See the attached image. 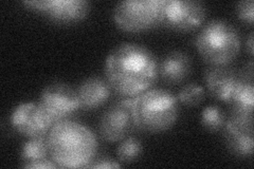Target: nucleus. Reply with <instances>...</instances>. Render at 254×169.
<instances>
[{"mask_svg": "<svg viewBox=\"0 0 254 169\" xmlns=\"http://www.w3.org/2000/svg\"><path fill=\"white\" fill-rule=\"evenodd\" d=\"M241 76L228 66H209L204 71V84L209 92L218 101L228 103Z\"/></svg>", "mask_w": 254, "mask_h": 169, "instance_id": "obj_12", "label": "nucleus"}, {"mask_svg": "<svg viewBox=\"0 0 254 169\" xmlns=\"http://www.w3.org/2000/svg\"><path fill=\"white\" fill-rule=\"evenodd\" d=\"M122 165L117 162L115 160H111L107 157H102V158H97L95 157L92 162L88 165L87 168H120Z\"/></svg>", "mask_w": 254, "mask_h": 169, "instance_id": "obj_21", "label": "nucleus"}, {"mask_svg": "<svg viewBox=\"0 0 254 169\" xmlns=\"http://www.w3.org/2000/svg\"><path fill=\"white\" fill-rule=\"evenodd\" d=\"M205 5L198 0H163L162 25L174 31L190 32L205 19Z\"/></svg>", "mask_w": 254, "mask_h": 169, "instance_id": "obj_7", "label": "nucleus"}, {"mask_svg": "<svg viewBox=\"0 0 254 169\" xmlns=\"http://www.w3.org/2000/svg\"><path fill=\"white\" fill-rule=\"evenodd\" d=\"M222 130L226 146L232 155L240 158L252 157L254 145L253 124L245 123L230 116L226 120Z\"/></svg>", "mask_w": 254, "mask_h": 169, "instance_id": "obj_11", "label": "nucleus"}, {"mask_svg": "<svg viewBox=\"0 0 254 169\" xmlns=\"http://www.w3.org/2000/svg\"><path fill=\"white\" fill-rule=\"evenodd\" d=\"M20 158L22 161V167L39 162V161L51 159L47 135L31 138L29 141H27L21 147Z\"/></svg>", "mask_w": 254, "mask_h": 169, "instance_id": "obj_16", "label": "nucleus"}, {"mask_svg": "<svg viewBox=\"0 0 254 169\" xmlns=\"http://www.w3.org/2000/svg\"><path fill=\"white\" fill-rule=\"evenodd\" d=\"M79 106L84 110H93L104 105L111 94L108 82L99 76L85 79L77 89Z\"/></svg>", "mask_w": 254, "mask_h": 169, "instance_id": "obj_15", "label": "nucleus"}, {"mask_svg": "<svg viewBox=\"0 0 254 169\" xmlns=\"http://www.w3.org/2000/svg\"><path fill=\"white\" fill-rule=\"evenodd\" d=\"M132 116L139 130L160 133L171 129L179 115V103L171 91L150 88L132 98Z\"/></svg>", "mask_w": 254, "mask_h": 169, "instance_id": "obj_3", "label": "nucleus"}, {"mask_svg": "<svg viewBox=\"0 0 254 169\" xmlns=\"http://www.w3.org/2000/svg\"><path fill=\"white\" fill-rule=\"evenodd\" d=\"M205 98V91L203 87L196 83H189L186 84L181 88L178 93V100L181 104L186 106L194 107L197 105L201 104Z\"/></svg>", "mask_w": 254, "mask_h": 169, "instance_id": "obj_19", "label": "nucleus"}, {"mask_svg": "<svg viewBox=\"0 0 254 169\" xmlns=\"http://www.w3.org/2000/svg\"><path fill=\"white\" fill-rule=\"evenodd\" d=\"M105 76L114 92L122 98H134L154 86L159 76V61L148 48L124 43L109 52Z\"/></svg>", "mask_w": 254, "mask_h": 169, "instance_id": "obj_1", "label": "nucleus"}, {"mask_svg": "<svg viewBox=\"0 0 254 169\" xmlns=\"http://www.w3.org/2000/svg\"><path fill=\"white\" fill-rule=\"evenodd\" d=\"M192 72V59L184 51L174 50L166 54L159 63V75L168 85L184 83Z\"/></svg>", "mask_w": 254, "mask_h": 169, "instance_id": "obj_13", "label": "nucleus"}, {"mask_svg": "<svg viewBox=\"0 0 254 169\" xmlns=\"http://www.w3.org/2000/svg\"><path fill=\"white\" fill-rule=\"evenodd\" d=\"M246 46H247V51L248 53L253 56V32L249 34L247 38V43H246Z\"/></svg>", "mask_w": 254, "mask_h": 169, "instance_id": "obj_22", "label": "nucleus"}, {"mask_svg": "<svg viewBox=\"0 0 254 169\" xmlns=\"http://www.w3.org/2000/svg\"><path fill=\"white\" fill-rule=\"evenodd\" d=\"M50 158L60 168H87L97 157L98 140L88 127L65 119L47 134Z\"/></svg>", "mask_w": 254, "mask_h": 169, "instance_id": "obj_2", "label": "nucleus"}, {"mask_svg": "<svg viewBox=\"0 0 254 169\" xmlns=\"http://www.w3.org/2000/svg\"><path fill=\"white\" fill-rule=\"evenodd\" d=\"M163 0H123L114 9L113 18L119 29L140 33L162 25Z\"/></svg>", "mask_w": 254, "mask_h": 169, "instance_id": "obj_5", "label": "nucleus"}, {"mask_svg": "<svg viewBox=\"0 0 254 169\" xmlns=\"http://www.w3.org/2000/svg\"><path fill=\"white\" fill-rule=\"evenodd\" d=\"M23 4L60 25L81 21L90 12V3L87 0H30L23 1Z\"/></svg>", "mask_w": 254, "mask_h": 169, "instance_id": "obj_9", "label": "nucleus"}, {"mask_svg": "<svg viewBox=\"0 0 254 169\" xmlns=\"http://www.w3.org/2000/svg\"><path fill=\"white\" fill-rule=\"evenodd\" d=\"M226 113L216 105L205 107L200 115V123L205 130L210 132H217L224 128L226 124Z\"/></svg>", "mask_w": 254, "mask_h": 169, "instance_id": "obj_18", "label": "nucleus"}, {"mask_svg": "<svg viewBox=\"0 0 254 169\" xmlns=\"http://www.w3.org/2000/svg\"><path fill=\"white\" fill-rule=\"evenodd\" d=\"M236 15L240 20L252 25L254 20V2L252 0H243L236 4Z\"/></svg>", "mask_w": 254, "mask_h": 169, "instance_id": "obj_20", "label": "nucleus"}, {"mask_svg": "<svg viewBox=\"0 0 254 169\" xmlns=\"http://www.w3.org/2000/svg\"><path fill=\"white\" fill-rule=\"evenodd\" d=\"M228 104L230 109H231L232 117L245 123L253 124V79H248L241 76L240 82H238Z\"/></svg>", "mask_w": 254, "mask_h": 169, "instance_id": "obj_14", "label": "nucleus"}, {"mask_svg": "<svg viewBox=\"0 0 254 169\" xmlns=\"http://www.w3.org/2000/svg\"><path fill=\"white\" fill-rule=\"evenodd\" d=\"M38 104L53 125L69 119L81 109L77 92L72 87L61 82L46 86L39 96Z\"/></svg>", "mask_w": 254, "mask_h": 169, "instance_id": "obj_6", "label": "nucleus"}, {"mask_svg": "<svg viewBox=\"0 0 254 169\" xmlns=\"http://www.w3.org/2000/svg\"><path fill=\"white\" fill-rule=\"evenodd\" d=\"M131 103L132 98H123L111 105L101 115L98 129L103 140L109 143L120 142L136 129Z\"/></svg>", "mask_w": 254, "mask_h": 169, "instance_id": "obj_8", "label": "nucleus"}, {"mask_svg": "<svg viewBox=\"0 0 254 169\" xmlns=\"http://www.w3.org/2000/svg\"><path fill=\"white\" fill-rule=\"evenodd\" d=\"M10 122L16 131L29 139L46 136L53 126L39 104L35 103L18 105L11 113Z\"/></svg>", "mask_w": 254, "mask_h": 169, "instance_id": "obj_10", "label": "nucleus"}, {"mask_svg": "<svg viewBox=\"0 0 254 169\" xmlns=\"http://www.w3.org/2000/svg\"><path fill=\"white\" fill-rule=\"evenodd\" d=\"M195 47L210 66H228L240 53L242 40L231 23L214 19L206 22L197 34Z\"/></svg>", "mask_w": 254, "mask_h": 169, "instance_id": "obj_4", "label": "nucleus"}, {"mask_svg": "<svg viewBox=\"0 0 254 169\" xmlns=\"http://www.w3.org/2000/svg\"><path fill=\"white\" fill-rule=\"evenodd\" d=\"M142 151L143 146L141 141L134 136H127L119 144L117 148V158L121 163L129 164L139 159Z\"/></svg>", "mask_w": 254, "mask_h": 169, "instance_id": "obj_17", "label": "nucleus"}]
</instances>
